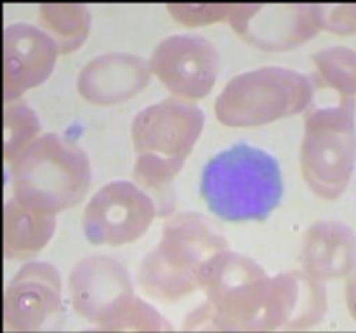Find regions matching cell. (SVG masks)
Returning a JSON list of instances; mask_svg holds the SVG:
<instances>
[{"mask_svg":"<svg viewBox=\"0 0 356 333\" xmlns=\"http://www.w3.org/2000/svg\"><path fill=\"white\" fill-rule=\"evenodd\" d=\"M200 194L222 221H266L284 194L280 165L264 149L240 142L204 166Z\"/></svg>","mask_w":356,"mask_h":333,"instance_id":"6da1fadb","label":"cell"},{"mask_svg":"<svg viewBox=\"0 0 356 333\" xmlns=\"http://www.w3.org/2000/svg\"><path fill=\"white\" fill-rule=\"evenodd\" d=\"M229 250L225 232L198 212L172 214L162 238L141 260L138 280L143 290L159 300H177L200 288L204 267Z\"/></svg>","mask_w":356,"mask_h":333,"instance_id":"7a4b0ae2","label":"cell"},{"mask_svg":"<svg viewBox=\"0 0 356 333\" xmlns=\"http://www.w3.org/2000/svg\"><path fill=\"white\" fill-rule=\"evenodd\" d=\"M90 177L86 151L59 134L40 135L10 163L14 198L54 217L83 200Z\"/></svg>","mask_w":356,"mask_h":333,"instance_id":"3957f363","label":"cell"},{"mask_svg":"<svg viewBox=\"0 0 356 333\" xmlns=\"http://www.w3.org/2000/svg\"><path fill=\"white\" fill-rule=\"evenodd\" d=\"M355 97H337L308 111L301 144V170L316 196L337 200L350 186L356 165Z\"/></svg>","mask_w":356,"mask_h":333,"instance_id":"277c9868","label":"cell"},{"mask_svg":"<svg viewBox=\"0 0 356 333\" xmlns=\"http://www.w3.org/2000/svg\"><path fill=\"white\" fill-rule=\"evenodd\" d=\"M200 290L207 304L195 314V321H212L225 330H268L271 278L242 253L216 255L200 274Z\"/></svg>","mask_w":356,"mask_h":333,"instance_id":"5b68a950","label":"cell"},{"mask_svg":"<svg viewBox=\"0 0 356 333\" xmlns=\"http://www.w3.org/2000/svg\"><path fill=\"white\" fill-rule=\"evenodd\" d=\"M315 99L312 78L284 66H264L229 80L216 101L226 127H261L302 113Z\"/></svg>","mask_w":356,"mask_h":333,"instance_id":"8992f818","label":"cell"},{"mask_svg":"<svg viewBox=\"0 0 356 333\" xmlns=\"http://www.w3.org/2000/svg\"><path fill=\"white\" fill-rule=\"evenodd\" d=\"M156 215L155 201L141 187L127 180H113L87 203L83 232L92 245L122 246L141 238Z\"/></svg>","mask_w":356,"mask_h":333,"instance_id":"52a82bcc","label":"cell"},{"mask_svg":"<svg viewBox=\"0 0 356 333\" xmlns=\"http://www.w3.org/2000/svg\"><path fill=\"white\" fill-rule=\"evenodd\" d=\"M153 75L179 99H202L216 85L221 58L209 38L172 35L160 42L149 59Z\"/></svg>","mask_w":356,"mask_h":333,"instance_id":"ba28073f","label":"cell"},{"mask_svg":"<svg viewBox=\"0 0 356 333\" xmlns=\"http://www.w3.org/2000/svg\"><path fill=\"white\" fill-rule=\"evenodd\" d=\"M204 111L179 97L160 101L132 120V142L138 155L186 162L204 130Z\"/></svg>","mask_w":356,"mask_h":333,"instance_id":"9c48e42d","label":"cell"},{"mask_svg":"<svg viewBox=\"0 0 356 333\" xmlns=\"http://www.w3.org/2000/svg\"><path fill=\"white\" fill-rule=\"evenodd\" d=\"M228 23L247 44L270 52L291 51L320 31L315 3H233Z\"/></svg>","mask_w":356,"mask_h":333,"instance_id":"30bf717a","label":"cell"},{"mask_svg":"<svg viewBox=\"0 0 356 333\" xmlns=\"http://www.w3.org/2000/svg\"><path fill=\"white\" fill-rule=\"evenodd\" d=\"M73 305L86 318L103 323V328L134 300V288L125 267L111 257L80 260L70 276Z\"/></svg>","mask_w":356,"mask_h":333,"instance_id":"8fae6325","label":"cell"},{"mask_svg":"<svg viewBox=\"0 0 356 333\" xmlns=\"http://www.w3.org/2000/svg\"><path fill=\"white\" fill-rule=\"evenodd\" d=\"M59 49L40 28L10 24L3 31V97L14 103L51 76Z\"/></svg>","mask_w":356,"mask_h":333,"instance_id":"7c38bea8","label":"cell"},{"mask_svg":"<svg viewBox=\"0 0 356 333\" xmlns=\"http://www.w3.org/2000/svg\"><path fill=\"white\" fill-rule=\"evenodd\" d=\"M6 323L16 328H38L61 307V276L49 262H28L6 290Z\"/></svg>","mask_w":356,"mask_h":333,"instance_id":"4fadbf2b","label":"cell"},{"mask_svg":"<svg viewBox=\"0 0 356 333\" xmlns=\"http://www.w3.org/2000/svg\"><path fill=\"white\" fill-rule=\"evenodd\" d=\"M152 78L149 62L134 54L111 52L94 58L80 71L76 87L92 104L111 106L132 99Z\"/></svg>","mask_w":356,"mask_h":333,"instance_id":"5bb4252c","label":"cell"},{"mask_svg":"<svg viewBox=\"0 0 356 333\" xmlns=\"http://www.w3.org/2000/svg\"><path fill=\"white\" fill-rule=\"evenodd\" d=\"M325 311L323 281L306 271H289L271 280L268 330L308 328L318 323Z\"/></svg>","mask_w":356,"mask_h":333,"instance_id":"9a60e30c","label":"cell"},{"mask_svg":"<svg viewBox=\"0 0 356 333\" xmlns=\"http://www.w3.org/2000/svg\"><path fill=\"white\" fill-rule=\"evenodd\" d=\"M301 262L316 280H341L356 269V236L337 221L315 222L301 245Z\"/></svg>","mask_w":356,"mask_h":333,"instance_id":"2e32d148","label":"cell"},{"mask_svg":"<svg viewBox=\"0 0 356 333\" xmlns=\"http://www.w3.org/2000/svg\"><path fill=\"white\" fill-rule=\"evenodd\" d=\"M56 231L54 215L33 210L9 200L3 208V252L9 260H28L37 255Z\"/></svg>","mask_w":356,"mask_h":333,"instance_id":"e0dca14e","label":"cell"},{"mask_svg":"<svg viewBox=\"0 0 356 333\" xmlns=\"http://www.w3.org/2000/svg\"><path fill=\"white\" fill-rule=\"evenodd\" d=\"M38 21L56 42L59 54L82 47L90 30L89 7L82 3H44L38 7Z\"/></svg>","mask_w":356,"mask_h":333,"instance_id":"ac0fdd59","label":"cell"},{"mask_svg":"<svg viewBox=\"0 0 356 333\" xmlns=\"http://www.w3.org/2000/svg\"><path fill=\"white\" fill-rule=\"evenodd\" d=\"M183 162H169L153 155H138L134 163L136 186L141 187L156 205L160 217H165L174 212L176 193H174V179L181 173Z\"/></svg>","mask_w":356,"mask_h":333,"instance_id":"d6986e66","label":"cell"},{"mask_svg":"<svg viewBox=\"0 0 356 333\" xmlns=\"http://www.w3.org/2000/svg\"><path fill=\"white\" fill-rule=\"evenodd\" d=\"M313 85L329 89L341 97L356 96V51L348 47H329L313 56Z\"/></svg>","mask_w":356,"mask_h":333,"instance_id":"ffe728a7","label":"cell"},{"mask_svg":"<svg viewBox=\"0 0 356 333\" xmlns=\"http://www.w3.org/2000/svg\"><path fill=\"white\" fill-rule=\"evenodd\" d=\"M3 125V155L10 165L28 146L40 137V120L23 101H14L6 104Z\"/></svg>","mask_w":356,"mask_h":333,"instance_id":"44dd1931","label":"cell"},{"mask_svg":"<svg viewBox=\"0 0 356 333\" xmlns=\"http://www.w3.org/2000/svg\"><path fill=\"white\" fill-rule=\"evenodd\" d=\"M320 30L336 35L356 33V3H315Z\"/></svg>","mask_w":356,"mask_h":333,"instance_id":"7402d4cb","label":"cell"},{"mask_svg":"<svg viewBox=\"0 0 356 333\" xmlns=\"http://www.w3.org/2000/svg\"><path fill=\"white\" fill-rule=\"evenodd\" d=\"M233 3H204V6H167V10L174 19L188 26L197 24L216 23V21H228L232 14Z\"/></svg>","mask_w":356,"mask_h":333,"instance_id":"603a6c76","label":"cell"},{"mask_svg":"<svg viewBox=\"0 0 356 333\" xmlns=\"http://www.w3.org/2000/svg\"><path fill=\"white\" fill-rule=\"evenodd\" d=\"M346 300H348V307H350L351 314L356 318V269L351 273V276L348 278Z\"/></svg>","mask_w":356,"mask_h":333,"instance_id":"cb8c5ba5","label":"cell"}]
</instances>
